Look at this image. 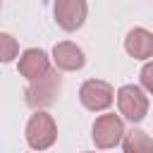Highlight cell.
<instances>
[{
    "label": "cell",
    "instance_id": "6da1fadb",
    "mask_svg": "<svg viewBox=\"0 0 153 153\" xmlns=\"http://www.w3.org/2000/svg\"><path fill=\"white\" fill-rule=\"evenodd\" d=\"M60 88H62V76L55 72V69H48L43 76L29 81L24 96H26V105L33 108V110H43V108H50L57 96H60Z\"/></svg>",
    "mask_w": 153,
    "mask_h": 153
},
{
    "label": "cell",
    "instance_id": "7a4b0ae2",
    "mask_svg": "<svg viewBox=\"0 0 153 153\" xmlns=\"http://www.w3.org/2000/svg\"><path fill=\"white\" fill-rule=\"evenodd\" d=\"M55 139H57V124L53 115L36 110V115H31L26 122V143L33 151H45L55 143Z\"/></svg>",
    "mask_w": 153,
    "mask_h": 153
},
{
    "label": "cell",
    "instance_id": "3957f363",
    "mask_svg": "<svg viewBox=\"0 0 153 153\" xmlns=\"http://www.w3.org/2000/svg\"><path fill=\"white\" fill-rule=\"evenodd\" d=\"M117 108H120V115L129 122H141L146 115H148V98L143 93L141 86L136 84H124L120 86L117 91Z\"/></svg>",
    "mask_w": 153,
    "mask_h": 153
},
{
    "label": "cell",
    "instance_id": "277c9868",
    "mask_svg": "<svg viewBox=\"0 0 153 153\" xmlns=\"http://www.w3.org/2000/svg\"><path fill=\"white\" fill-rule=\"evenodd\" d=\"M79 100H81V105H84L86 110L100 112V110H105V108L112 105V100H115V88H112L108 81H103V79H88V81H84L81 88H79Z\"/></svg>",
    "mask_w": 153,
    "mask_h": 153
},
{
    "label": "cell",
    "instance_id": "5b68a950",
    "mask_svg": "<svg viewBox=\"0 0 153 153\" xmlns=\"http://www.w3.org/2000/svg\"><path fill=\"white\" fill-rule=\"evenodd\" d=\"M91 131H93L91 136H93L96 148H115L124 136V122H122V117L108 112V115L96 117Z\"/></svg>",
    "mask_w": 153,
    "mask_h": 153
},
{
    "label": "cell",
    "instance_id": "8992f818",
    "mask_svg": "<svg viewBox=\"0 0 153 153\" xmlns=\"http://www.w3.org/2000/svg\"><path fill=\"white\" fill-rule=\"evenodd\" d=\"M53 12H55V22L60 29L76 31L84 26L88 7H86V0H55Z\"/></svg>",
    "mask_w": 153,
    "mask_h": 153
},
{
    "label": "cell",
    "instance_id": "52a82bcc",
    "mask_svg": "<svg viewBox=\"0 0 153 153\" xmlns=\"http://www.w3.org/2000/svg\"><path fill=\"white\" fill-rule=\"evenodd\" d=\"M53 60L57 65V69L62 72H76L86 65V57H84V50L76 45V43H69V41H62V43H55L53 48Z\"/></svg>",
    "mask_w": 153,
    "mask_h": 153
},
{
    "label": "cell",
    "instance_id": "ba28073f",
    "mask_svg": "<svg viewBox=\"0 0 153 153\" xmlns=\"http://www.w3.org/2000/svg\"><path fill=\"white\" fill-rule=\"evenodd\" d=\"M19 74L26 76L29 81L43 76L48 69H50V62H48V55L41 50V48H26L19 57V65H17Z\"/></svg>",
    "mask_w": 153,
    "mask_h": 153
},
{
    "label": "cell",
    "instance_id": "9c48e42d",
    "mask_svg": "<svg viewBox=\"0 0 153 153\" xmlns=\"http://www.w3.org/2000/svg\"><path fill=\"white\" fill-rule=\"evenodd\" d=\"M124 50L131 57H136V60L153 57V33L146 31V29H141V26L131 29L127 33V38H124Z\"/></svg>",
    "mask_w": 153,
    "mask_h": 153
},
{
    "label": "cell",
    "instance_id": "30bf717a",
    "mask_svg": "<svg viewBox=\"0 0 153 153\" xmlns=\"http://www.w3.org/2000/svg\"><path fill=\"white\" fill-rule=\"evenodd\" d=\"M124 153H153V139L141 129H129L122 136Z\"/></svg>",
    "mask_w": 153,
    "mask_h": 153
},
{
    "label": "cell",
    "instance_id": "8fae6325",
    "mask_svg": "<svg viewBox=\"0 0 153 153\" xmlns=\"http://www.w3.org/2000/svg\"><path fill=\"white\" fill-rule=\"evenodd\" d=\"M17 53H19L17 38H12L10 33H0V62H12Z\"/></svg>",
    "mask_w": 153,
    "mask_h": 153
},
{
    "label": "cell",
    "instance_id": "7c38bea8",
    "mask_svg": "<svg viewBox=\"0 0 153 153\" xmlns=\"http://www.w3.org/2000/svg\"><path fill=\"white\" fill-rule=\"evenodd\" d=\"M141 86L148 91V93H153V62H146L143 67H141Z\"/></svg>",
    "mask_w": 153,
    "mask_h": 153
}]
</instances>
